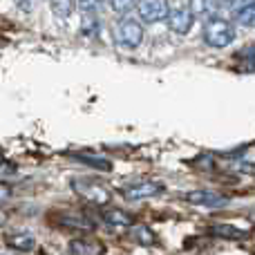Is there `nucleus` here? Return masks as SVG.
<instances>
[{"instance_id":"f257e3e1","label":"nucleus","mask_w":255,"mask_h":255,"mask_svg":"<svg viewBox=\"0 0 255 255\" xmlns=\"http://www.w3.org/2000/svg\"><path fill=\"white\" fill-rule=\"evenodd\" d=\"M235 40V29L226 18H211L204 25V43L211 47H229Z\"/></svg>"},{"instance_id":"f03ea898","label":"nucleus","mask_w":255,"mask_h":255,"mask_svg":"<svg viewBox=\"0 0 255 255\" xmlns=\"http://www.w3.org/2000/svg\"><path fill=\"white\" fill-rule=\"evenodd\" d=\"M195 13H193V4L190 2H175L168 9V25L175 34H188L193 27Z\"/></svg>"},{"instance_id":"7ed1b4c3","label":"nucleus","mask_w":255,"mask_h":255,"mask_svg":"<svg viewBox=\"0 0 255 255\" xmlns=\"http://www.w3.org/2000/svg\"><path fill=\"white\" fill-rule=\"evenodd\" d=\"M115 34H117V40H119L124 47L134 49V47H139L141 40H143V27L136 20H132V18H126V20H121L119 25H117Z\"/></svg>"},{"instance_id":"20e7f679","label":"nucleus","mask_w":255,"mask_h":255,"mask_svg":"<svg viewBox=\"0 0 255 255\" xmlns=\"http://www.w3.org/2000/svg\"><path fill=\"white\" fill-rule=\"evenodd\" d=\"M72 188H74L83 199H88V202L97 204V206H101V204H108V202H110V190L103 188L101 184H94V181L72 179Z\"/></svg>"},{"instance_id":"39448f33","label":"nucleus","mask_w":255,"mask_h":255,"mask_svg":"<svg viewBox=\"0 0 255 255\" xmlns=\"http://www.w3.org/2000/svg\"><path fill=\"white\" fill-rule=\"evenodd\" d=\"M168 9L170 4L161 2V0H148V2H139L136 4V13L141 16L143 22H157L168 18Z\"/></svg>"},{"instance_id":"423d86ee","label":"nucleus","mask_w":255,"mask_h":255,"mask_svg":"<svg viewBox=\"0 0 255 255\" xmlns=\"http://www.w3.org/2000/svg\"><path fill=\"white\" fill-rule=\"evenodd\" d=\"M163 190L161 184H157V181H134V184L126 186L124 188V195L128 199H148V197H154V195H159Z\"/></svg>"},{"instance_id":"0eeeda50","label":"nucleus","mask_w":255,"mask_h":255,"mask_svg":"<svg viewBox=\"0 0 255 255\" xmlns=\"http://www.w3.org/2000/svg\"><path fill=\"white\" fill-rule=\"evenodd\" d=\"M190 204H197V206H206V208H224L229 206V197H222V195L213 193V190H193V193L186 195Z\"/></svg>"},{"instance_id":"6e6552de","label":"nucleus","mask_w":255,"mask_h":255,"mask_svg":"<svg viewBox=\"0 0 255 255\" xmlns=\"http://www.w3.org/2000/svg\"><path fill=\"white\" fill-rule=\"evenodd\" d=\"M103 222H106L110 229H130L132 226V217L124 211H108L103 213Z\"/></svg>"},{"instance_id":"1a4fd4ad","label":"nucleus","mask_w":255,"mask_h":255,"mask_svg":"<svg viewBox=\"0 0 255 255\" xmlns=\"http://www.w3.org/2000/svg\"><path fill=\"white\" fill-rule=\"evenodd\" d=\"M7 242H9V247H13L16 251H31V249H34V235H31L29 231H20V233H13Z\"/></svg>"},{"instance_id":"9d476101","label":"nucleus","mask_w":255,"mask_h":255,"mask_svg":"<svg viewBox=\"0 0 255 255\" xmlns=\"http://www.w3.org/2000/svg\"><path fill=\"white\" fill-rule=\"evenodd\" d=\"M81 31L88 38H97L101 34V20L94 13H83V20H81Z\"/></svg>"},{"instance_id":"9b49d317","label":"nucleus","mask_w":255,"mask_h":255,"mask_svg":"<svg viewBox=\"0 0 255 255\" xmlns=\"http://www.w3.org/2000/svg\"><path fill=\"white\" fill-rule=\"evenodd\" d=\"M240 25L244 27H255V2H249V4H242L238 13H235Z\"/></svg>"},{"instance_id":"f8f14e48","label":"nucleus","mask_w":255,"mask_h":255,"mask_svg":"<svg viewBox=\"0 0 255 255\" xmlns=\"http://www.w3.org/2000/svg\"><path fill=\"white\" fill-rule=\"evenodd\" d=\"M72 253L74 255H97L101 249L97 247V244H90V242H81V240H74V242L70 244Z\"/></svg>"},{"instance_id":"ddd939ff","label":"nucleus","mask_w":255,"mask_h":255,"mask_svg":"<svg viewBox=\"0 0 255 255\" xmlns=\"http://www.w3.org/2000/svg\"><path fill=\"white\" fill-rule=\"evenodd\" d=\"M213 233L222 235V238H244V231L235 229V226H224V224H215L213 226Z\"/></svg>"},{"instance_id":"4468645a","label":"nucleus","mask_w":255,"mask_h":255,"mask_svg":"<svg viewBox=\"0 0 255 255\" xmlns=\"http://www.w3.org/2000/svg\"><path fill=\"white\" fill-rule=\"evenodd\" d=\"M134 240L141 244H152L154 242V235L150 233L148 226H139V229H134Z\"/></svg>"},{"instance_id":"2eb2a0df","label":"nucleus","mask_w":255,"mask_h":255,"mask_svg":"<svg viewBox=\"0 0 255 255\" xmlns=\"http://www.w3.org/2000/svg\"><path fill=\"white\" fill-rule=\"evenodd\" d=\"M74 159H81L83 163H90V166H97L101 170H110V163L106 159H94V157H85V154H74Z\"/></svg>"},{"instance_id":"dca6fc26","label":"nucleus","mask_w":255,"mask_h":255,"mask_svg":"<svg viewBox=\"0 0 255 255\" xmlns=\"http://www.w3.org/2000/svg\"><path fill=\"white\" fill-rule=\"evenodd\" d=\"M52 9H54V13H56L58 18H67L72 13V9H74V4L72 2H52Z\"/></svg>"},{"instance_id":"f3484780","label":"nucleus","mask_w":255,"mask_h":255,"mask_svg":"<svg viewBox=\"0 0 255 255\" xmlns=\"http://www.w3.org/2000/svg\"><path fill=\"white\" fill-rule=\"evenodd\" d=\"M112 9H115V11H119V13H130V11H136V4L134 2H128V0H124V2H112L110 4Z\"/></svg>"},{"instance_id":"a211bd4d","label":"nucleus","mask_w":255,"mask_h":255,"mask_svg":"<svg viewBox=\"0 0 255 255\" xmlns=\"http://www.w3.org/2000/svg\"><path fill=\"white\" fill-rule=\"evenodd\" d=\"M79 7L83 9V13H94V16H97V11H101L103 4L101 2H81Z\"/></svg>"}]
</instances>
